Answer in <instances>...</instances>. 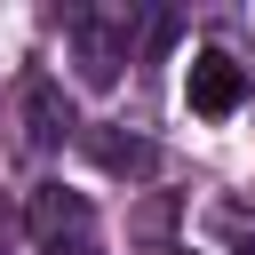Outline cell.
Listing matches in <instances>:
<instances>
[{
	"label": "cell",
	"mask_w": 255,
	"mask_h": 255,
	"mask_svg": "<svg viewBox=\"0 0 255 255\" xmlns=\"http://www.w3.org/2000/svg\"><path fill=\"white\" fill-rule=\"evenodd\" d=\"M80 143H88V159H96V167H112V175H143V167H151V143H143V135H120V128H88Z\"/></svg>",
	"instance_id": "cell-3"
},
{
	"label": "cell",
	"mask_w": 255,
	"mask_h": 255,
	"mask_svg": "<svg viewBox=\"0 0 255 255\" xmlns=\"http://www.w3.org/2000/svg\"><path fill=\"white\" fill-rule=\"evenodd\" d=\"M48 255H96V239H56Z\"/></svg>",
	"instance_id": "cell-5"
},
{
	"label": "cell",
	"mask_w": 255,
	"mask_h": 255,
	"mask_svg": "<svg viewBox=\"0 0 255 255\" xmlns=\"http://www.w3.org/2000/svg\"><path fill=\"white\" fill-rule=\"evenodd\" d=\"M183 96H191L199 120H231V112L247 104V72H239L223 48H199V56L183 64Z\"/></svg>",
	"instance_id": "cell-1"
},
{
	"label": "cell",
	"mask_w": 255,
	"mask_h": 255,
	"mask_svg": "<svg viewBox=\"0 0 255 255\" xmlns=\"http://www.w3.org/2000/svg\"><path fill=\"white\" fill-rule=\"evenodd\" d=\"M32 231H40V247H56L64 231L80 239V231H88V199H80V191H56V183H40V191H32Z\"/></svg>",
	"instance_id": "cell-2"
},
{
	"label": "cell",
	"mask_w": 255,
	"mask_h": 255,
	"mask_svg": "<svg viewBox=\"0 0 255 255\" xmlns=\"http://www.w3.org/2000/svg\"><path fill=\"white\" fill-rule=\"evenodd\" d=\"M24 112H32V143H64L72 112L56 104V88H48V80H32V88H24Z\"/></svg>",
	"instance_id": "cell-4"
}]
</instances>
